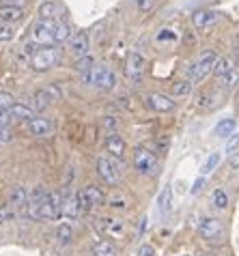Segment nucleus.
Instances as JSON below:
<instances>
[{"label": "nucleus", "mask_w": 239, "mask_h": 256, "mask_svg": "<svg viewBox=\"0 0 239 256\" xmlns=\"http://www.w3.org/2000/svg\"><path fill=\"white\" fill-rule=\"evenodd\" d=\"M0 20L6 22V24L22 22L24 20V9L22 6H16V4H2L0 6Z\"/></svg>", "instance_id": "nucleus-16"}, {"label": "nucleus", "mask_w": 239, "mask_h": 256, "mask_svg": "<svg viewBox=\"0 0 239 256\" xmlns=\"http://www.w3.org/2000/svg\"><path fill=\"white\" fill-rule=\"evenodd\" d=\"M235 60H237V65H239V46H237V52H235Z\"/></svg>", "instance_id": "nucleus-48"}, {"label": "nucleus", "mask_w": 239, "mask_h": 256, "mask_svg": "<svg viewBox=\"0 0 239 256\" xmlns=\"http://www.w3.org/2000/svg\"><path fill=\"white\" fill-rule=\"evenodd\" d=\"M216 62H218V56H216L214 50H207V52H202L198 56V60H196L194 65L190 67V82H200L202 78L209 74V71H214Z\"/></svg>", "instance_id": "nucleus-2"}, {"label": "nucleus", "mask_w": 239, "mask_h": 256, "mask_svg": "<svg viewBox=\"0 0 239 256\" xmlns=\"http://www.w3.org/2000/svg\"><path fill=\"white\" fill-rule=\"evenodd\" d=\"M132 162H134V166H136L138 172H142V174H156V172H158V168H160L158 155L153 153V151H149L146 146L134 148Z\"/></svg>", "instance_id": "nucleus-1"}, {"label": "nucleus", "mask_w": 239, "mask_h": 256, "mask_svg": "<svg viewBox=\"0 0 239 256\" xmlns=\"http://www.w3.org/2000/svg\"><path fill=\"white\" fill-rule=\"evenodd\" d=\"M90 84L102 90H112L116 86V76H114V71H110L108 67L97 65L93 69V74H90Z\"/></svg>", "instance_id": "nucleus-7"}, {"label": "nucleus", "mask_w": 239, "mask_h": 256, "mask_svg": "<svg viewBox=\"0 0 239 256\" xmlns=\"http://www.w3.org/2000/svg\"><path fill=\"white\" fill-rule=\"evenodd\" d=\"M69 52L74 56H78V58H84V56L88 54V37L84 32H78L74 34L72 39H69Z\"/></svg>", "instance_id": "nucleus-14"}, {"label": "nucleus", "mask_w": 239, "mask_h": 256, "mask_svg": "<svg viewBox=\"0 0 239 256\" xmlns=\"http://www.w3.org/2000/svg\"><path fill=\"white\" fill-rule=\"evenodd\" d=\"M82 213L80 209V200H78V194H67L62 198V216L65 218H78Z\"/></svg>", "instance_id": "nucleus-18"}, {"label": "nucleus", "mask_w": 239, "mask_h": 256, "mask_svg": "<svg viewBox=\"0 0 239 256\" xmlns=\"http://www.w3.org/2000/svg\"><path fill=\"white\" fill-rule=\"evenodd\" d=\"M220 153H212V155H209V158L205 160V164H202V168H200V172L202 174H209V172H214V170H216V166H218V164H220Z\"/></svg>", "instance_id": "nucleus-30"}, {"label": "nucleus", "mask_w": 239, "mask_h": 256, "mask_svg": "<svg viewBox=\"0 0 239 256\" xmlns=\"http://www.w3.org/2000/svg\"><path fill=\"white\" fill-rule=\"evenodd\" d=\"M136 4H138V9L142 13H149L153 6H156V0H136Z\"/></svg>", "instance_id": "nucleus-37"}, {"label": "nucleus", "mask_w": 239, "mask_h": 256, "mask_svg": "<svg viewBox=\"0 0 239 256\" xmlns=\"http://www.w3.org/2000/svg\"><path fill=\"white\" fill-rule=\"evenodd\" d=\"M39 16H41V20H52L56 16V4L54 2H44L41 9H39Z\"/></svg>", "instance_id": "nucleus-33"}, {"label": "nucleus", "mask_w": 239, "mask_h": 256, "mask_svg": "<svg viewBox=\"0 0 239 256\" xmlns=\"http://www.w3.org/2000/svg\"><path fill=\"white\" fill-rule=\"evenodd\" d=\"M54 37H56V44H65V41H69L74 37V34H72V26L65 24V22H58V24H56Z\"/></svg>", "instance_id": "nucleus-27"}, {"label": "nucleus", "mask_w": 239, "mask_h": 256, "mask_svg": "<svg viewBox=\"0 0 239 256\" xmlns=\"http://www.w3.org/2000/svg\"><path fill=\"white\" fill-rule=\"evenodd\" d=\"M78 200H80V209L82 211H90L93 207H100L106 200V194L97 188V186H86L82 192H78Z\"/></svg>", "instance_id": "nucleus-6"}, {"label": "nucleus", "mask_w": 239, "mask_h": 256, "mask_svg": "<svg viewBox=\"0 0 239 256\" xmlns=\"http://www.w3.org/2000/svg\"><path fill=\"white\" fill-rule=\"evenodd\" d=\"M237 46H239V37H237Z\"/></svg>", "instance_id": "nucleus-49"}, {"label": "nucleus", "mask_w": 239, "mask_h": 256, "mask_svg": "<svg viewBox=\"0 0 239 256\" xmlns=\"http://www.w3.org/2000/svg\"><path fill=\"white\" fill-rule=\"evenodd\" d=\"M218 20H220V13H218V11L200 9V11H196L194 16H192V24H194L196 28H207V26L216 24Z\"/></svg>", "instance_id": "nucleus-15"}, {"label": "nucleus", "mask_w": 239, "mask_h": 256, "mask_svg": "<svg viewBox=\"0 0 239 256\" xmlns=\"http://www.w3.org/2000/svg\"><path fill=\"white\" fill-rule=\"evenodd\" d=\"M95 228H100L104 234H108V237H114V239L125 237V224L121 222V220H114V218H102V220H97Z\"/></svg>", "instance_id": "nucleus-9"}, {"label": "nucleus", "mask_w": 239, "mask_h": 256, "mask_svg": "<svg viewBox=\"0 0 239 256\" xmlns=\"http://www.w3.org/2000/svg\"><path fill=\"white\" fill-rule=\"evenodd\" d=\"M76 69H78V74L82 76V80L90 84V74H93V69H95V62L90 56H84V58L78 60V65H76Z\"/></svg>", "instance_id": "nucleus-22"}, {"label": "nucleus", "mask_w": 239, "mask_h": 256, "mask_svg": "<svg viewBox=\"0 0 239 256\" xmlns=\"http://www.w3.org/2000/svg\"><path fill=\"white\" fill-rule=\"evenodd\" d=\"M170 202H172V190L166 186L164 190H162V194L158 196V209H160V213H168V211H170Z\"/></svg>", "instance_id": "nucleus-26"}, {"label": "nucleus", "mask_w": 239, "mask_h": 256, "mask_svg": "<svg viewBox=\"0 0 239 256\" xmlns=\"http://www.w3.org/2000/svg\"><path fill=\"white\" fill-rule=\"evenodd\" d=\"M228 166L235 170V172H239V153H233L230 155V160H228Z\"/></svg>", "instance_id": "nucleus-43"}, {"label": "nucleus", "mask_w": 239, "mask_h": 256, "mask_svg": "<svg viewBox=\"0 0 239 256\" xmlns=\"http://www.w3.org/2000/svg\"><path fill=\"white\" fill-rule=\"evenodd\" d=\"M56 60H58V50L54 46H44L30 56V67L34 71H48L56 65Z\"/></svg>", "instance_id": "nucleus-3"}, {"label": "nucleus", "mask_w": 239, "mask_h": 256, "mask_svg": "<svg viewBox=\"0 0 239 256\" xmlns=\"http://www.w3.org/2000/svg\"><path fill=\"white\" fill-rule=\"evenodd\" d=\"M11 114H13V118H16V120H32L34 118V112H37V110H34V108H28V106H24V104H13L11 106Z\"/></svg>", "instance_id": "nucleus-21"}, {"label": "nucleus", "mask_w": 239, "mask_h": 256, "mask_svg": "<svg viewBox=\"0 0 239 256\" xmlns=\"http://www.w3.org/2000/svg\"><path fill=\"white\" fill-rule=\"evenodd\" d=\"M13 39V28L11 24H6L0 20V44H4V41H11Z\"/></svg>", "instance_id": "nucleus-35"}, {"label": "nucleus", "mask_w": 239, "mask_h": 256, "mask_svg": "<svg viewBox=\"0 0 239 256\" xmlns=\"http://www.w3.org/2000/svg\"><path fill=\"white\" fill-rule=\"evenodd\" d=\"M110 207H116V209H125V198H112V200H110Z\"/></svg>", "instance_id": "nucleus-44"}, {"label": "nucleus", "mask_w": 239, "mask_h": 256, "mask_svg": "<svg viewBox=\"0 0 239 256\" xmlns=\"http://www.w3.org/2000/svg\"><path fill=\"white\" fill-rule=\"evenodd\" d=\"M202 186H205V179H202V176H200V179L194 183V188H192V194H198V192L202 190Z\"/></svg>", "instance_id": "nucleus-46"}, {"label": "nucleus", "mask_w": 239, "mask_h": 256, "mask_svg": "<svg viewBox=\"0 0 239 256\" xmlns=\"http://www.w3.org/2000/svg\"><path fill=\"white\" fill-rule=\"evenodd\" d=\"M104 125H106L108 130H112V127H116V120L112 118V116H106V120H104Z\"/></svg>", "instance_id": "nucleus-47"}, {"label": "nucleus", "mask_w": 239, "mask_h": 256, "mask_svg": "<svg viewBox=\"0 0 239 256\" xmlns=\"http://www.w3.org/2000/svg\"><path fill=\"white\" fill-rule=\"evenodd\" d=\"M62 198L65 196H60V192H48V196H46V200L44 204H41V220H56V218H60L62 216Z\"/></svg>", "instance_id": "nucleus-5"}, {"label": "nucleus", "mask_w": 239, "mask_h": 256, "mask_svg": "<svg viewBox=\"0 0 239 256\" xmlns=\"http://www.w3.org/2000/svg\"><path fill=\"white\" fill-rule=\"evenodd\" d=\"M190 88H192V84H190V80H184V82H174L172 84V95L177 97H184L190 93Z\"/></svg>", "instance_id": "nucleus-32"}, {"label": "nucleus", "mask_w": 239, "mask_h": 256, "mask_svg": "<svg viewBox=\"0 0 239 256\" xmlns=\"http://www.w3.org/2000/svg\"><path fill=\"white\" fill-rule=\"evenodd\" d=\"M198 232L207 241H220L224 237V224L218 218H205L198 224Z\"/></svg>", "instance_id": "nucleus-8"}, {"label": "nucleus", "mask_w": 239, "mask_h": 256, "mask_svg": "<svg viewBox=\"0 0 239 256\" xmlns=\"http://www.w3.org/2000/svg\"><path fill=\"white\" fill-rule=\"evenodd\" d=\"M239 82V71H230V74H226L224 78H220V84L224 88H230V86H235V84Z\"/></svg>", "instance_id": "nucleus-34"}, {"label": "nucleus", "mask_w": 239, "mask_h": 256, "mask_svg": "<svg viewBox=\"0 0 239 256\" xmlns=\"http://www.w3.org/2000/svg\"><path fill=\"white\" fill-rule=\"evenodd\" d=\"M138 256H156V250H153V246H149V244H144L142 248H140V252H138Z\"/></svg>", "instance_id": "nucleus-41"}, {"label": "nucleus", "mask_w": 239, "mask_h": 256, "mask_svg": "<svg viewBox=\"0 0 239 256\" xmlns=\"http://www.w3.org/2000/svg\"><path fill=\"white\" fill-rule=\"evenodd\" d=\"M56 239L60 241V244H69V241L74 239V230L69 224H60L58 228H56Z\"/></svg>", "instance_id": "nucleus-29"}, {"label": "nucleus", "mask_w": 239, "mask_h": 256, "mask_svg": "<svg viewBox=\"0 0 239 256\" xmlns=\"http://www.w3.org/2000/svg\"><path fill=\"white\" fill-rule=\"evenodd\" d=\"M11 120H16V118H13V114H11L9 110H0V125L9 127V125H11Z\"/></svg>", "instance_id": "nucleus-38"}, {"label": "nucleus", "mask_w": 239, "mask_h": 256, "mask_svg": "<svg viewBox=\"0 0 239 256\" xmlns=\"http://www.w3.org/2000/svg\"><path fill=\"white\" fill-rule=\"evenodd\" d=\"M9 204L11 207H16V209L28 207V192L22 186H13L9 190Z\"/></svg>", "instance_id": "nucleus-19"}, {"label": "nucleus", "mask_w": 239, "mask_h": 256, "mask_svg": "<svg viewBox=\"0 0 239 256\" xmlns=\"http://www.w3.org/2000/svg\"><path fill=\"white\" fill-rule=\"evenodd\" d=\"M144 67H146L144 56L140 54V52H130L128 65H125V71H128V76L132 78V80H138V78L144 74Z\"/></svg>", "instance_id": "nucleus-11"}, {"label": "nucleus", "mask_w": 239, "mask_h": 256, "mask_svg": "<svg viewBox=\"0 0 239 256\" xmlns=\"http://www.w3.org/2000/svg\"><path fill=\"white\" fill-rule=\"evenodd\" d=\"M54 32H56V22H52V20H41V22L32 28V44H37V46H52L56 44V37H54Z\"/></svg>", "instance_id": "nucleus-4"}, {"label": "nucleus", "mask_w": 239, "mask_h": 256, "mask_svg": "<svg viewBox=\"0 0 239 256\" xmlns=\"http://www.w3.org/2000/svg\"><path fill=\"white\" fill-rule=\"evenodd\" d=\"M13 104H16V102H13L11 93H4V90H0V110H11Z\"/></svg>", "instance_id": "nucleus-36"}, {"label": "nucleus", "mask_w": 239, "mask_h": 256, "mask_svg": "<svg viewBox=\"0 0 239 256\" xmlns=\"http://www.w3.org/2000/svg\"><path fill=\"white\" fill-rule=\"evenodd\" d=\"M106 148H108V153L114 155V158H123V153H125V140L121 136H116V134H110L108 140H106Z\"/></svg>", "instance_id": "nucleus-20"}, {"label": "nucleus", "mask_w": 239, "mask_h": 256, "mask_svg": "<svg viewBox=\"0 0 239 256\" xmlns=\"http://www.w3.org/2000/svg\"><path fill=\"white\" fill-rule=\"evenodd\" d=\"M212 200H214V207H216V209H222V211H224V209L228 207V196H226V192H224L222 188L214 190Z\"/></svg>", "instance_id": "nucleus-28"}, {"label": "nucleus", "mask_w": 239, "mask_h": 256, "mask_svg": "<svg viewBox=\"0 0 239 256\" xmlns=\"http://www.w3.org/2000/svg\"><path fill=\"white\" fill-rule=\"evenodd\" d=\"M164 39L174 41L177 39V34H172V30H162V34H158V41H164Z\"/></svg>", "instance_id": "nucleus-42"}, {"label": "nucleus", "mask_w": 239, "mask_h": 256, "mask_svg": "<svg viewBox=\"0 0 239 256\" xmlns=\"http://www.w3.org/2000/svg\"><path fill=\"white\" fill-rule=\"evenodd\" d=\"M13 218H16V207H11L9 202H6V204H0V224L11 222Z\"/></svg>", "instance_id": "nucleus-31"}, {"label": "nucleus", "mask_w": 239, "mask_h": 256, "mask_svg": "<svg viewBox=\"0 0 239 256\" xmlns=\"http://www.w3.org/2000/svg\"><path fill=\"white\" fill-rule=\"evenodd\" d=\"M48 93H50V97H52V99H58V97L62 95L60 90H58V86H56V84H52V86L48 88Z\"/></svg>", "instance_id": "nucleus-45"}, {"label": "nucleus", "mask_w": 239, "mask_h": 256, "mask_svg": "<svg viewBox=\"0 0 239 256\" xmlns=\"http://www.w3.org/2000/svg\"><path fill=\"white\" fill-rule=\"evenodd\" d=\"M90 252H93V256H118L116 246L108 239H95L90 246Z\"/></svg>", "instance_id": "nucleus-17"}, {"label": "nucleus", "mask_w": 239, "mask_h": 256, "mask_svg": "<svg viewBox=\"0 0 239 256\" xmlns=\"http://www.w3.org/2000/svg\"><path fill=\"white\" fill-rule=\"evenodd\" d=\"M235 127H237L235 118H224V120H220V123L216 125V136H220V138H230V136L235 134Z\"/></svg>", "instance_id": "nucleus-23"}, {"label": "nucleus", "mask_w": 239, "mask_h": 256, "mask_svg": "<svg viewBox=\"0 0 239 256\" xmlns=\"http://www.w3.org/2000/svg\"><path fill=\"white\" fill-rule=\"evenodd\" d=\"M237 146H239V134H233V136H230V140L226 142V151L233 153Z\"/></svg>", "instance_id": "nucleus-40"}, {"label": "nucleus", "mask_w": 239, "mask_h": 256, "mask_svg": "<svg viewBox=\"0 0 239 256\" xmlns=\"http://www.w3.org/2000/svg\"><path fill=\"white\" fill-rule=\"evenodd\" d=\"M28 130L34 136H50L54 132V123L52 118H46V116H34L32 120H28Z\"/></svg>", "instance_id": "nucleus-13"}, {"label": "nucleus", "mask_w": 239, "mask_h": 256, "mask_svg": "<svg viewBox=\"0 0 239 256\" xmlns=\"http://www.w3.org/2000/svg\"><path fill=\"white\" fill-rule=\"evenodd\" d=\"M97 174H100L108 186H116L118 183V170L114 168V162H110L108 158L97 160Z\"/></svg>", "instance_id": "nucleus-10"}, {"label": "nucleus", "mask_w": 239, "mask_h": 256, "mask_svg": "<svg viewBox=\"0 0 239 256\" xmlns=\"http://www.w3.org/2000/svg\"><path fill=\"white\" fill-rule=\"evenodd\" d=\"M52 102H54V99L50 97V93H48V90H37V93H34V97H32V108L37 110V112H44Z\"/></svg>", "instance_id": "nucleus-24"}, {"label": "nucleus", "mask_w": 239, "mask_h": 256, "mask_svg": "<svg viewBox=\"0 0 239 256\" xmlns=\"http://www.w3.org/2000/svg\"><path fill=\"white\" fill-rule=\"evenodd\" d=\"M11 138H13V134H11V130L9 127H4V125H0V142H11Z\"/></svg>", "instance_id": "nucleus-39"}, {"label": "nucleus", "mask_w": 239, "mask_h": 256, "mask_svg": "<svg viewBox=\"0 0 239 256\" xmlns=\"http://www.w3.org/2000/svg\"><path fill=\"white\" fill-rule=\"evenodd\" d=\"M233 69H235L233 60H230V58H226V56H224V58H218L216 67H214V76L218 78V80H220V78H224L226 74H230V71H233Z\"/></svg>", "instance_id": "nucleus-25"}, {"label": "nucleus", "mask_w": 239, "mask_h": 256, "mask_svg": "<svg viewBox=\"0 0 239 256\" xmlns=\"http://www.w3.org/2000/svg\"><path fill=\"white\" fill-rule=\"evenodd\" d=\"M146 106H149L151 110H156V112H170V110H174V102L170 97L162 95V93H151L149 97H146Z\"/></svg>", "instance_id": "nucleus-12"}]
</instances>
